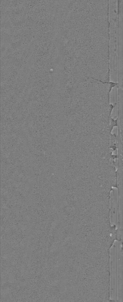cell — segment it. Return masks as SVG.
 <instances>
[{"label":"cell","mask_w":123,"mask_h":302,"mask_svg":"<svg viewBox=\"0 0 123 302\" xmlns=\"http://www.w3.org/2000/svg\"><path fill=\"white\" fill-rule=\"evenodd\" d=\"M117 187L114 188L111 191L110 198V217L111 224L116 226L118 225V193Z\"/></svg>","instance_id":"6da1fadb"}]
</instances>
